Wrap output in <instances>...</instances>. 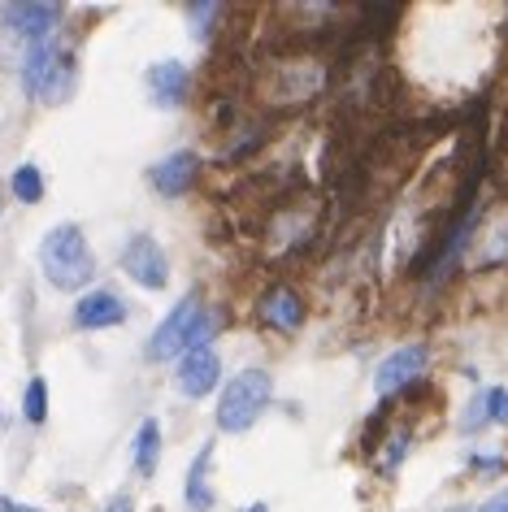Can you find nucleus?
I'll return each mask as SVG.
<instances>
[{"mask_svg": "<svg viewBox=\"0 0 508 512\" xmlns=\"http://www.w3.org/2000/svg\"><path fill=\"white\" fill-rule=\"evenodd\" d=\"M22 417H27L31 426H44V421H48V382L44 378L27 382V395H22Z\"/></svg>", "mask_w": 508, "mask_h": 512, "instance_id": "nucleus-16", "label": "nucleus"}, {"mask_svg": "<svg viewBox=\"0 0 508 512\" xmlns=\"http://www.w3.org/2000/svg\"><path fill=\"white\" fill-rule=\"evenodd\" d=\"M196 178H200V157L192 148L170 152L148 170V183L157 187V196H183V191H192Z\"/></svg>", "mask_w": 508, "mask_h": 512, "instance_id": "nucleus-8", "label": "nucleus"}, {"mask_svg": "<svg viewBox=\"0 0 508 512\" xmlns=\"http://www.w3.org/2000/svg\"><path fill=\"white\" fill-rule=\"evenodd\" d=\"M209 460H213V443H205L192 460V473H187V508L192 512H209L213 495H209Z\"/></svg>", "mask_w": 508, "mask_h": 512, "instance_id": "nucleus-13", "label": "nucleus"}, {"mask_svg": "<svg viewBox=\"0 0 508 512\" xmlns=\"http://www.w3.org/2000/svg\"><path fill=\"white\" fill-rule=\"evenodd\" d=\"M257 317L274 330H300L304 326V300L291 287L274 283V287H265V296L257 300Z\"/></svg>", "mask_w": 508, "mask_h": 512, "instance_id": "nucleus-11", "label": "nucleus"}, {"mask_svg": "<svg viewBox=\"0 0 508 512\" xmlns=\"http://www.w3.org/2000/svg\"><path fill=\"white\" fill-rule=\"evenodd\" d=\"M144 87H148V100L157 109H179L187 100V87H192V79H187L183 61H152L148 74H144Z\"/></svg>", "mask_w": 508, "mask_h": 512, "instance_id": "nucleus-9", "label": "nucleus"}, {"mask_svg": "<svg viewBox=\"0 0 508 512\" xmlns=\"http://www.w3.org/2000/svg\"><path fill=\"white\" fill-rule=\"evenodd\" d=\"M57 22H61V5H53V0H40V5H5V35L22 40L27 53L40 40H48V31Z\"/></svg>", "mask_w": 508, "mask_h": 512, "instance_id": "nucleus-6", "label": "nucleus"}, {"mask_svg": "<svg viewBox=\"0 0 508 512\" xmlns=\"http://www.w3.org/2000/svg\"><path fill=\"white\" fill-rule=\"evenodd\" d=\"M482 413H487V421H508V391L491 387L482 395Z\"/></svg>", "mask_w": 508, "mask_h": 512, "instance_id": "nucleus-17", "label": "nucleus"}, {"mask_svg": "<svg viewBox=\"0 0 508 512\" xmlns=\"http://www.w3.org/2000/svg\"><path fill=\"white\" fill-rule=\"evenodd\" d=\"M40 270L57 291H79L96 278V256L79 226H53L40 243Z\"/></svg>", "mask_w": 508, "mask_h": 512, "instance_id": "nucleus-1", "label": "nucleus"}, {"mask_svg": "<svg viewBox=\"0 0 508 512\" xmlns=\"http://www.w3.org/2000/svg\"><path fill=\"white\" fill-rule=\"evenodd\" d=\"M122 270L131 274L139 287L161 291L165 283H170V256L161 252V243L152 235H135L131 243H126V252H122Z\"/></svg>", "mask_w": 508, "mask_h": 512, "instance_id": "nucleus-5", "label": "nucleus"}, {"mask_svg": "<svg viewBox=\"0 0 508 512\" xmlns=\"http://www.w3.org/2000/svg\"><path fill=\"white\" fill-rule=\"evenodd\" d=\"M105 512H135V508H131V504H126V499H118V504H109Z\"/></svg>", "mask_w": 508, "mask_h": 512, "instance_id": "nucleus-19", "label": "nucleus"}, {"mask_svg": "<svg viewBox=\"0 0 508 512\" xmlns=\"http://www.w3.org/2000/svg\"><path fill=\"white\" fill-rule=\"evenodd\" d=\"M478 512H508V491H495V495H487V504H482Z\"/></svg>", "mask_w": 508, "mask_h": 512, "instance_id": "nucleus-18", "label": "nucleus"}, {"mask_svg": "<svg viewBox=\"0 0 508 512\" xmlns=\"http://www.w3.org/2000/svg\"><path fill=\"white\" fill-rule=\"evenodd\" d=\"M270 400H274V378L265 369H239L218 400V430L244 434L248 426H257V417L270 408Z\"/></svg>", "mask_w": 508, "mask_h": 512, "instance_id": "nucleus-4", "label": "nucleus"}, {"mask_svg": "<svg viewBox=\"0 0 508 512\" xmlns=\"http://www.w3.org/2000/svg\"><path fill=\"white\" fill-rule=\"evenodd\" d=\"M74 322L83 330H105V326H122L126 322V304L113 291H87V296L74 304Z\"/></svg>", "mask_w": 508, "mask_h": 512, "instance_id": "nucleus-12", "label": "nucleus"}, {"mask_svg": "<svg viewBox=\"0 0 508 512\" xmlns=\"http://www.w3.org/2000/svg\"><path fill=\"white\" fill-rule=\"evenodd\" d=\"M157 460H161V426L148 417V421H139V434H135V473L139 478H152Z\"/></svg>", "mask_w": 508, "mask_h": 512, "instance_id": "nucleus-14", "label": "nucleus"}, {"mask_svg": "<svg viewBox=\"0 0 508 512\" xmlns=\"http://www.w3.org/2000/svg\"><path fill=\"white\" fill-rule=\"evenodd\" d=\"M22 87L44 105H66L74 92V57L57 40H40L22 57Z\"/></svg>", "mask_w": 508, "mask_h": 512, "instance_id": "nucleus-3", "label": "nucleus"}, {"mask_svg": "<svg viewBox=\"0 0 508 512\" xmlns=\"http://www.w3.org/2000/svg\"><path fill=\"white\" fill-rule=\"evenodd\" d=\"M209 335H213V317L200 309L196 296H183L170 313H165L157 335L148 339V361H174V356H183L192 348H205Z\"/></svg>", "mask_w": 508, "mask_h": 512, "instance_id": "nucleus-2", "label": "nucleus"}, {"mask_svg": "<svg viewBox=\"0 0 508 512\" xmlns=\"http://www.w3.org/2000/svg\"><path fill=\"white\" fill-rule=\"evenodd\" d=\"M0 512H18V504H14V499H5V495H0Z\"/></svg>", "mask_w": 508, "mask_h": 512, "instance_id": "nucleus-20", "label": "nucleus"}, {"mask_svg": "<svg viewBox=\"0 0 508 512\" xmlns=\"http://www.w3.org/2000/svg\"><path fill=\"white\" fill-rule=\"evenodd\" d=\"M422 369H426V348L422 343H409V348H396L391 356H383V365H378V374H374V387L383 395H396L409 387V382H417Z\"/></svg>", "mask_w": 508, "mask_h": 512, "instance_id": "nucleus-10", "label": "nucleus"}, {"mask_svg": "<svg viewBox=\"0 0 508 512\" xmlns=\"http://www.w3.org/2000/svg\"><path fill=\"white\" fill-rule=\"evenodd\" d=\"M218 378H222V356L209 348H192V352H183V361H179V391L187 395V400H205V395L218 387Z\"/></svg>", "mask_w": 508, "mask_h": 512, "instance_id": "nucleus-7", "label": "nucleus"}, {"mask_svg": "<svg viewBox=\"0 0 508 512\" xmlns=\"http://www.w3.org/2000/svg\"><path fill=\"white\" fill-rule=\"evenodd\" d=\"M9 183H14V196L22 204H40L44 200V174H40V165H18Z\"/></svg>", "mask_w": 508, "mask_h": 512, "instance_id": "nucleus-15", "label": "nucleus"}]
</instances>
